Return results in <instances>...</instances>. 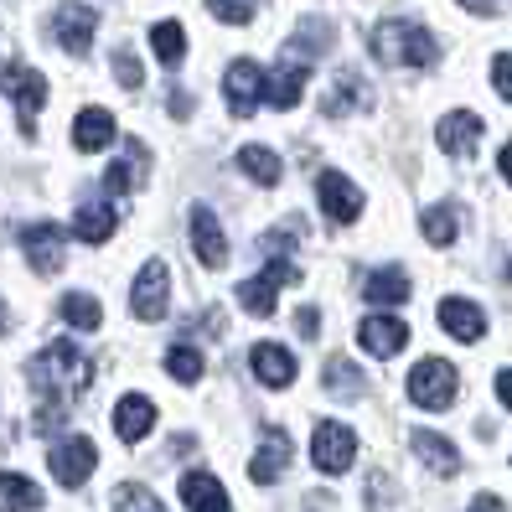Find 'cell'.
<instances>
[{
	"mask_svg": "<svg viewBox=\"0 0 512 512\" xmlns=\"http://www.w3.org/2000/svg\"><path fill=\"white\" fill-rule=\"evenodd\" d=\"M150 425H156V404H150V399H140V394H125V399L114 404V435L125 440V445L145 440V435H150Z\"/></svg>",
	"mask_w": 512,
	"mask_h": 512,
	"instance_id": "obj_19",
	"label": "cell"
},
{
	"mask_svg": "<svg viewBox=\"0 0 512 512\" xmlns=\"http://www.w3.org/2000/svg\"><path fill=\"white\" fill-rule=\"evenodd\" d=\"M497 399L512 409V368H502V373H497Z\"/></svg>",
	"mask_w": 512,
	"mask_h": 512,
	"instance_id": "obj_42",
	"label": "cell"
},
{
	"mask_svg": "<svg viewBox=\"0 0 512 512\" xmlns=\"http://www.w3.org/2000/svg\"><path fill=\"white\" fill-rule=\"evenodd\" d=\"M238 171H244V176H254L259 187H275L280 176H285L280 156H275L269 145H244V150H238Z\"/></svg>",
	"mask_w": 512,
	"mask_h": 512,
	"instance_id": "obj_29",
	"label": "cell"
},
{
	"mask_svg": "<svg viewBox=\"0 0 512 512\" xmlns=\"http://www.w3.org/2000/svg\"><path fill=\"white\" fill-rule=\"evenodd\" d=\"M373 104V88H368V78H357L352 68H342L337 73V88L321 99V109L331 114V119H342V114H352V109H368Z\"/></svg>",
	"mask_w": 512,
	"mask_h": 512,
	"instance_id": "obj_21",
	"label": "cell"
},
{
	"mask_svg": "<svg viewBox=\"0 0 512 512\" xmlns=\"http://www.w3.org/2000/svg\"><path fill=\"white\" fill-rule=\"evenodd\" d=\"M321 383H326V394L337 399V404H357V399L368 394V378L357 373V363H352V357H331V363H326V373H321Z\"/></svg>",
	"mask_w": 512,
	"mask_h": 512,
	"instance_id": "obj_22",
	"label": "cell"
},
{
	"mask_svg": "<svg viewBox=\"0 0 512 512\" xmlns=\"http://www.w3.org/2000/svg\"><path fill=\"white\" fill-rule=\"evenodd\" d=\"M0 337H6V306H0Z\"/></svg>",
	"mask_w": 512,
	"mask_h": 512,
	"instance_id": "obj_45",
	"label": "cell"
},
{
	"mask_svg": "<svg viewBox=\"0 0 512 512\" xmlns=\"http://www.w3.org/2000/svg\"><path fill=\"white\" fill-rule=\"evenodd\" d=\"M42 507V487L21 471H0V512H37Z\"/></svg>",
	"mask_w": 512,
	"mask_h": 512,
	"instance_id": "obj_26",
	"label": "cell"
},
{
	"mask_svg": "<svg viewBox=\"0 0 512 512\" xmlns=\"http://www.w3.org/2000/svg\"><path fill=\"white\" fill-rule=\"evenodd\" d=\"M26 383L37 388L42 404H63L68 409V399H78V394L94 388V357H88L83 347H73V342H52V347H42L32 363H26Z\"/></svg>",
	"mask_w": 512,
	"mask_h": 512,
	"instance_id": "obj_1",
	"label": "cell"
},
{
	"mask_svg": "<svg viewBox=\"0 0 512 512\" xmlns=\"http://www.w3.org/2000/svg\"><path fill=\"white\" fill-rule=\"evenodd\" d=\"M0 88H6V94L16 99V109H21V130L32 135L37 125V109L47 104V78L37 73V68H26V63H11V68H0Z\"/></svg>",
	"mask_w": 512,
	"mask_h": 512,
	"instance_id": "obj_5",
	"label": "cell"
},
{
	"mask_svg": "<svg viewBox=\"0 0 512 512\" xmlns=\"http://www.w3.org/2000/svg\"><path fill=\"white\" fill-rule=\"evenodd\" d=\"M202 368H207V363H202V347H192V342H171V347H166V373H171L176 383L192 388V383L202 378Z\"/></svg>",
	"mask_w": 512,
	"mask_h": 512,
	"instance_id": "obj_33",
	"label": "cell"
},
{
	"mask_svg": "<svg viewBox=\"0 0 512 512\" xmlns=\"http://www.w3.org/2000/svg\"><path fill=\"white\" fill-rule=\"evenodd\" d=\"M285 466H290V440L275 430V435H264V445H259V456L249 461V481H275V476H285Z\"/></svg>",
	"mask_w": 512,
	"mask_h": 512,
	"instance_id": "obj_27",
	"label": "cell"
},
{
	"mask_svg": "<svg viewBox=\"0 0 512 512\" xmlns=\"http://www.w3.org/2000/svg\"><path fill=\"white\" fill-rule=\"evenodd\" d=\"M223 99L238 119H249L264 104V68L254 63V57H238V63L223 73Z\"/></svg>",
	"mask_w": 512,
	"mask_h": 512,
	"instance_id": "obj_7",
	"label": "cell"
},
{
	"mask_svg": "<svg viewBox=\"0 0 512 512\" xmlns=\"http://www.w3.org/2000/svg\"><path fill=\"white\" fill-rule=\"evenodd\" d=\"M306 78H311V57H300L285 47V63L275 68V78H264V99L275 109H295L300 94H306Z\"/></svg>",
	"mask_w": 512,
	"mask_h": 512,
	"instance_id": "obj_11",
	"label": "cell"
},
{
	"mask_svg": "<svg viewBox=\"0 0 512 512\" xmlns=\"http://www.w3.org/2000/svg\"><path fill=\"white\" fill-rule=\"evenodd\" d=\"M357 342H363L368 357H399V347L409 342V326L399 316H368L357 326Z\"/></svg>",
	"mask_w": 512,
	"mask_h": 512,
	"instance_id": "obj_15",
	"label": "cell"
},
{
	"mask_svg": "<svg viewBox=\"0 0 512 512\" xmlns=\"http://www.w3.org/2000/svg\"><path fill=\"white\" fill-rule=\"evenodd\" d=\"M145 171H150V150H145L140 140H130L125 156L104 171V187H109V192H135V187L145 182Z\"/></svg>",
	"mask_w": 512,
	"mask_h": 512,
	"instance_id": "obj_24",
	"label": "cell"
},
{
	"mask_svg": "<svg viewBox=\"0 0 512 512\" xmlns=\"http://www.w3.org/2000/svg\"><path fill=\"white\" fill-rule=\"evenodd\" d=\"M471 512H476V507H471Z\"/></svg>",
	"mask_w": 512,
	"mask_h": 512,
	"instance_id": "obj_47",
	"label": "cell"
},
{
	"mask_svg": "<svg viewBox=\"0 0 512 512\" xmlns=\"http://www.w3.org/2000/svg\"><path fill=\"white\" fill-rule=\"evenodd\" d=\"M150 47H156V57L166 68H176L187 57V32H182V21H156L150 26Z\"/></svg>",
	"mask_w": 512,
	"mask_h": 512,
	"instance_id": "obj_31",
	"label": "cell"
},
{
	"mask_svg": "<svg viewBox=\"0 0 512 512\" xmlns=\"http://www.w3.org/2000/svg\"><path fill=\"white\" fill-rule=\"evenodd\" d=\"M373 57L383 68H430L435 57H440V42L425 32L419 21H378L373 26V37H368Z\"/></svg>",
	"mask_w": 512,
	"mask_h": 512,
	"instance_id": "obj_2",
	"label": "cell"
},
{
	"mask_svg": "<svg viewBox=\"0 0 512 512\" xmlns=\"http://www.w3.org/2000/svg\"><path fill=\"white\" fill-rule=\"evenodd\" d=\"M419 228H425V238L430 244H456V233H461V213L450 202H440V207H425V218H419Z\"/></svg>",
	"mask_w": 512,
	"mask_h": 512,
	"instance_id": "obj_32",
	"label": "cell"
},
{
	"mask_svg": "<svg viewBox=\"0 0 512 512\" xmlns=\"http://www.w3.org/2000/svg\"><path fill=\"white\" fill-rule=\"evenodd\" d=\"M409 445H414V456L425 461L435 476H456V471H461V456H456V445H450L445 435H435V430H414Z\"/></svg>",
	"mask_w": 512,
	"mask_h": 512,
	"instance_id": "obj_23",
	"label": "cell"
},
{
	"mask_svg": "<svg viewBox=\"0 0 512 512\" xmlns=\"http://www.w3.org/2000/svg\"><path fill=\"white\" fill-rule=\"evenodd\" d=\"M435 321H440L456 342H476L481 331H487V316H481V306H471V300H461V295H445L440 311H435Z\"/></svg>",
	"mask_w": 512,
	"mask_h": 512,
	"instance_id": "obj_17",
	"label": "cell"
},
{
	"mask_svg": "<svg viewBox=\"0 0 512 512\" xmlns=\"http://www.w3.org/2000/svg\"><path fill=\"white\" fill-rule=\"evenodd\" d=\"M311 461H316V471H326V476H342V471L357 461V435H352L347 425H337V419H321L316 435H311Z\"/></svg>",
	"mask_w": 512,
	"mask_h": 512,
	"instance_id": "obj_4",
	"label": "cell"
},
{
	"mask_svg": "<svg viewBox=\"0 0 512 512\" xmlns=\"http://www.w3.org/2000/svg\"><path fill=\"white\" fill-rule=\"evenodd\" d=\"M492 88L512 104V52H497V57H492Z\"/></svg>",
	"mask_w": 512,
	"mask_h": 512,
	"instance_id": "obj_38",
	"label": "cell"
},
{
	"mask_svg": "<svg viewBox=\"0 0 512 512\" xmlns=\"http://www.w3.org/2000/svg\"><path fill=\"white\" fill-rule=\"evenodd\" d=\"M207 11H213L218 21H228V26H249L254 11H259V0H207Z\"/></svg>",
	"mask_w": 512,
	"mask_h": 512,
	"instance_id": "obj_36",
	"label": "cell"
},
{
	"mask_svg": "<svg viewBox=\"0 0 512 512\" xmlns=\"http://www.w3.org/2000/svg\"><path fill=\"white\" fill-rule=\"evenodd\" d=\"M249 368H254V378L264 383V388H290L295 383V357H290V347H280V342H259L254 352H249Z\"/></svg>",
	"mask_w": 512,
	"mask_h": 512,
	"instance_id": "obj_14",
	"label": "cell"
},
{
	"mask_svg": "<svg viewBox=\"0 0 512 512\" xmlns=\"http://www.w3.org/2000/svg\"><path fill=\"white\" fill-rule=\"evenodd\" d=\"M114 78L125 83V88H140V83H145V73H140V57L119 47V52H114Z\"/></svg>",
	"mask_w": 512,
	"mask_h": 512,
	"instance_id": "obj_37",
	"label": "cell"
},
{
	"mask_svg": "<svg viewBox=\"0 0 512 512\" xmlns=\"http://www.w3.org/2000/svg\"><path fill=\"white\" fill-rule=\"evenodd\" d=\"M21 249H26V259H32L37 275H57L63 259H68V233L57 223H32L21 233Z\"/></svg>",
	"mask_w": 512,
	"mask_h": 512,
	"instance_id": "obj_9",
	"label": "cell"
},
{
	"mask_svg": "<svg viewBox=\"0 0 512 512\" xmlns=\"http://www.w3.org/2000/svg\"><path fill=\"white\" fill-rule=\"evenodd\" d=\"M114 140V114L109 109H83L73 119V145L83 150V156H94V150H104Z\"/></svg>",
	"mask_w": 512,
	"mask_h": 512,
	"instance_id": "obj_25",
	"label": "cell"
},
{
	"mask_svg": "<svg viewBox=\"0 0 512 512\" xmlns=\"http://www.w3.org/2000/svg\"><path fill=\"white\" fill-rule=\"evenodd\" d=\"M166 306H171V275L166 264H145L135 275V290H130V311L140 321H166Z\"/></svg>",
	"mask_w": 512,
	"mask_h": 512,
	"instance_id": "obj_8",
	"label": "cell"
},
{
	"mask_svg": "<svg viewBox=\"0 0 512 512\" xmlns=\"http://www.w3.org/2000/svg\"><path fill=\"white\" fill-rule=\"evenodd\" d=\"M404 388H409V399L419 409H450V404H456L461 378H456V368H450V363H440V357H425V363H414V373H409Z\"/></svg>",
	"mask_w": 512,
	"mask_h": 512,
	"instance_id": "obj_3",
	"label": "cell"
},
{
	"mask_svg": "<svg viewBox=\"0 0 512 512\" xmlns=\"http://www.w3.org/2000/svg\"><path fill=\"white\" fill-rule=\"evenodd\" d=\"M182 502L187 512H233L223 481L213 471H182Z\"/></svg>",
	"mask_w": 512,
	"mask_h": 512,
	"instance_id": "obj_16",
	"label": "cell"
},
{
	"mask_svg": "<svg viewBox=\"0 0 512 512\" xmlns=\"http://www.w3.org/2000/svg\"><path fill=\"white\" fill-rule=\"evenodd\" d=\"M57 316H63L68 326H78V331H99V321H104V306H99V300L94 295H63V300H57Z\"/></svg>",
	"mask_w": 512,
	"mask_h": 512,
	"instance_id": "obj_30",
	"label": "cell"
},
{
	"mask_svg": "<svg viewBox=\"0 0 512 512\" xmlns=\"http://www.w3.org/2000/svg\"><path fill=\"white\" fill-rule=\"evenodd\" d=\"M461 6L476 11V16H492V11H497V0H461Z\"/></svg>",
	"mask_w": 512,
	"mask_h": 512,
	"instance_id": "obj_43",
	"label": "cell"
},
{
	"mask_svg": "<svg viewBox=\"0 0 512 512\" xmlns=\"http://www.w3.org/2000/svg\"><path fill=\"white\" fill-rule=\"evenodd\" d=\"M192 109H197V99L187 94V88H171V114H176V119H187Z\"/></svg>",
	"mask_w": 512,
	"mask_h": 512,
	"instance_id": "obj_40",
	"label": "cell"
},
{
	"mask_svg": "<svg viewBox=\"0 0 512 512\" xmlns=\"http://www.w3.org/2000/svg\"><path fill=\"white\" fill-rule=\"evenodd\" d=\"M295 326H300V337H316V331H321V316H316V306L295 311Z\"/></svg>",
	"mask_w": 512,
	"mask_h": 512,
	"instance_id": "obj_41",
	"label": "cell"
},
{
	"mask_svg": "<svg viewBox=\"0 0 512 512\" xmlns=\"http://www.w3.org/2000/svg\"><path fill=\"white\" fill-rule=\"evenodd\" d=\"M502 176L512 182V145H502Z\"/></svg>",
	"mask_w": 512,
	"mask_h": 512,
	"instance_id": "obj_44",
	"label": "cell"
},
{
	"mask_svg": "<svg viewBox=\"0 0 512 512\" xmlns=\"http://www.w3.org/2000/svg\"><path fill=\"white\" fill-rule=\"evenodd\" d=\"M264 280H275V285H300L306 275H300V264H290V259H269V264H264Z\"/></svg>",
	"mask_w": 512,
	"mask_h": 512,
	"instance_id": "obj_39",
	"label": "cell"
},
{
	"mask_svg": "<svg viewBox=\"0 0 512 512\" xmlns=\"http://www.w3.org/2000/svg\"><path fill=\"white\" fill-rule=\"evenodd\" d=\"M481 114H471V109H450L445 119H440V150H450V156H471V145L481 140Z\"/></svg>",
	"mask_w": 512,
	"mask_h": 512,
	"instance_id": "obj_20",
	"label": "cell"
},
{
	"mask_svg": "<svg viewBox=\"0 0 512 512\" xmlns=\"http://www.w3.org/2000/svg\"><path fill=\"white\" fill-rule=\"evenodd\" d=\"M507 280H512V259H507Z\"/></svg>",
	"mask_w": 512,
	"mask_h": 512,
	"instance_id": "obj_46",
	"label": "cell"
},
{
	"mask_svg": "<svg viewBox=\"0 0 512 512\" xmlns=\"http://www.w3.org/2000/svg\"><path fill=\"white\" fill-rule=\"evenodd\" d=\"M109 507H114V512H166V507L156 502V492L140 487V481H125V487H114V492H109Z\"/></svg>",
	"mask_w": 512,
	"mask_h": 512,
	"instance_id": "obj_35",
	"label": "cell"
},
{
	"mask_svg": "<svg viewBox=\"0 0 512 512\" xmlns=\"http://www.w3.org/2000/svg\"><path fill=\"white\" fill-rule=\"evenodd\" d=\"M94 32H99V11H88V6H63L52 16V37L63 52L83 57L88 47H94Z\"/></svg>",
	"mask_w": 512,
	"mask_h": 512,
	"instance_id": "obj_12",
	"label": "cell"
},
{
	"mask_svg": "<svg viewBox=\"0 0 512 512\" xmlns=\"http://www.w3.org/2000/svg\"><path fill=\"white\" fill-rule=\"evenodd\" d=\"M275 290H280L275 280L254 275V280H244V285H238L233 295H238V306H244L249 316H259V321H264V316H275Z\"/></svg>",
	"mask_w": 512,
	"mask_h": 512,
	"instance_id": "obj_34",
	"label": "cell"
},
{
	"mask_svg": "<svg viewBox=\"0 0 512 512\" xmlns=\"http://www.w3.org/2000/svg\"><path fill=\"white\" fill-rule=\"evenodd\" d=\"M316 202H321V213L331 223H357V213H363V192H357L342 171H321L316 176Z\"/></svg>",
	"mask_w": 512,
	"mask_h": 512,
	"instance_id": "obj_10",
	"label": "cell"
},
{
	"mask_svg": "<svg viewBox=\"0 0 512 512\" xmlns=\"http://www.w3.org/2000/svg\"><path fill=\"white\" fill-rule=\"evenodd\" d=\"M47 466H52V476L63 481V487H83V481L94 476V466H99V445L83 440V435H73V440H63V445L47 450Z\"/></svg>",
	"mask_w": 512,
	"mask_h": 512,
	"instance_id": "obj_6",
	"label": "cell"
},
{
	"mask_svg": "<svg viewBox=\"0 0 512 512\" xmlns=\"http://www.w3.org/2000/svg\"><path fill=\"white\" fill-rule=\"evenodd\" d=\"M119 228V213L109 197H83L78 202V218H73V233L83 238V244H104V238Z\"/></svg>",
	"mask_w": 512,
	"mask_h": 512,
	"instance_id": "obj_18",
	"label": "cell"
},
{
	"mask_svg": "<svg viewBox=\"0 0 512 512\" xmlns=\"http://www.w3.org/2000/svg\"><path fill=\"white\" fill-rule=\"evenodd\" d=\"M363 295L373 300V306H404L409 300V275L404 269H373V275L363 280Z\"/></svg>",
	"mask_w": 512,
	"mask_h": 512,
	"instance_id": "obj_28",
	"label": "cell"
},
{
	"mask_svg": "<svg viewBox=\"0 0 512 512\" xmlns=\"http://www.w3.org/2000/svg\"><path fill=\"white\" fill-rule=\"evenodd\" d=\"M192 249L207 269L228 264V238H223V223L213 218V207H192Z\"/></svg>",
	"mask_w": 512,
	"mask_h": 512,
	"instance_id": "obj_13",
	"label": "cell"
}]
</instances>
